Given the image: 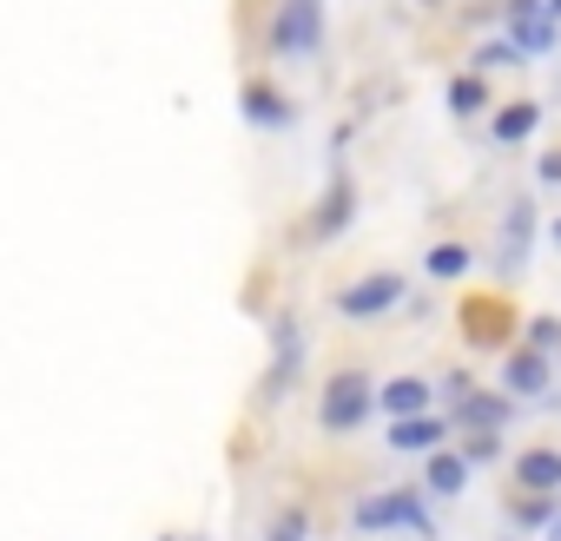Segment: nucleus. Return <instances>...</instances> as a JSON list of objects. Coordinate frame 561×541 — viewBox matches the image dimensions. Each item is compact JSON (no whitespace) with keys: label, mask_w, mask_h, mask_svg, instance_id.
Instances as JSON below:
<instances>
[{"label":"nucleus","mask_w":561,"mask_h":541,"mask_svg":"<svg viewBox=\"0 0 561 541\" xmlns=\"http://www.w3.org/2000/svg\"><path fill=\"white\" fill-rule=\"evenodd\" d=\"M554 41H561V21L548 14V0H515L508 8V47H522L535 60V54H554Z\"/></svg>","instance_id":"nucleus-5"},{"label":"nucleus","mask_w":561,"mask_h":541,"mask_svg":"<svg viewBox=\"0 0 561 541\" xmlns=\"http://www.w3.org/2000/svg\"><path fill=\"white\" fill-rule=\"evenodd\" d=\"M548 541H561V521H554V528H548Z\"/></svg>","instance_id":"nucleus-25"},{"label":"nucleus","mask_w":561,"mask_h":541,"mask_svg":"<svg viewBox=\"0 0 561 541\" xmlns=\"http://www.w3.org/2000/svg\"><path fill=\"white\" fill-rule=\"evenodd\" d=\"M403 278H397V270H370V278H357V285H344L337 291V311L344 318H383V311H397L403 304Z\"/></svg>","instance_id":"nucleus-4"},{"label":"nucleus","mask_w":561,"mask_h":541,"mask_svg":"<svg viewBox=\"0 0 561 541\" xmlns=\"http://www.w3.org/2000/svg\"><path fill=\"white\" fill-rule=\"evenodd\" d=\"M535 126H541V106H502L489 133H495V146H522Z\"/></svg>","instance_id":"nucleus-16"},{"label":"nucleus","mask_w":561,"mask_h":541,"mask_svg":"<svg viewBox=\"0 0 561 541\" xmlns=\"http://www.w3.org/2000/svg\"><path fill=\"white\" fill-rule=\"evenodd\" d=\"M554 244H561V218H554Z\"/></svg>","instance_id":"nucleus-26"},{"label":"nucleus","mask_w":561,"mask_h":541,"mask_svg":"<svg viewBox=\"0 0 561 541\" xmlns=\"http://www.w3.org/2000/svg\"><path fill=\"white\" fill-rule=\"evenodd\" d=\"M456 449H462V456H469V462L482 469V462H495V456H502V436H495V429H469V436H462Z\"/></svg>","instance_id":"nucleus-21"},{"label":"nucleus","mask_w":561,"mask_h":541,"mask_svg":"<svg viewBox=\"0 0 561 541\" xmlns=\"http://www.w3.org/2000/svg\"><path fill=\"white\" fill-rule=\"evenodd\" d=\"M482 106H489V87H482V73H456V80H449V113H456V119H476Z\"/></svg>","instance_id":"nucleus-17"},{"label":"nucleus","mask_w":561,"mask_h":541,"mask_svg":"<svg viewBox=\"0 0 561 541\" xmlns=\"http://www.w3.org/2000/svg\"><path fill=\"white\" fill-rule=\"evenodd\" d=\"M535 179H541V185H561V152H541V165H535Z\"/></svg>","instance_id":"nucleus-23"},{"label":"nucleus","mask_w":561,"mask_h":541,"mask_svg":"<svg viewBox=\"0 0 561 541\" xmlns=\"http://www.w3.org/2000/svg\"><path fill=\"white\" fill-rule=\"evenodd\" d=\"M370 403H377V383L364 370H337L324 390H318V423L331 436H351L357 423H370Z\"/></svg>","instance_id":"nucleus-3"},{"label":"nucleus","mask_w":561,"mask_h":541,"mask_svg":"<svg viewBox=\"0 0 561 541\" xmlns=\"http://www.w3.org/2000/svg\"><path fill=\"white\" fill-rule=\"evenodd\" d=\"M351 218H357V185H351V172H331V185H324V198L311 211V238L331 244V238L351 231Z\"/></svg>","instance_id":"nucleus-7"},{"label":"nucleus","mask_w":561,"mask_h":541,"mask_svg":"<svg viewBox=\"0 0 561 541\" xmlns=\"http://www.w3.org/2000/svg\"><path fill=\"white\" fill-rule=\"evenodd\" d=\"M508 410H515V396H489V390H469V396L456 403V423H462V429H495V436H502Z\"/></svg>","instance_id":"nucleus-14"},{"label":"nucleus","mask_w":561,"mask_h":541,"mask_svg":"<svg viewBox=\"0 0 561 541\" xmlns=\"http://www.w3.org/2000/svg\"><path fill=\"white\" fill-rule=\"evenodd\" d=\"M515 488L522 495H561V449H522L515 456Z\"/></svg>","instance_id":"nucleus-12"},{"label":"nucleus","mask_w":561,"mask_h":541,"mask_svg":"<svg viewBox=\"0 0 561 541\" xmlns=\"http://www.w3.org/2000/svg\"><path fill=\"white\" fill-rule=\"evenodd\" d=\"M449 442V416H403V423H390V449L397 456H436Z\"/></svg>","instance_id":"nucleus-11"},{"label":"nucleus","mask_w":561,"mask_h":541,"mask_svg":"<svg viewBox=\"0 0 561 541\" xmlns=\"http://www.w3.org/2000/svg\"><path fill=\"white\" fill-rule=\"evenodd\" d=\"M528 238H535V211H528V198H515L508 205V238H502V270H515V257H522Z\"/></svg>","instance_id":"nucleus-18"},{"label":"nucleus","mask_w":561,"mask_h":541,"mask_svg":"<svg viewBox=\"0 0 561 541\" xmlns=\"http://www.w3.org/2000/svg\"><path fill=\"white\" fill-rule=\"evenodd\" d=\"M351 528L357 534H390V528H403V534H436V515H430V495L423 488H383V495H364L357 508H351Z\"/></svg>","instance_id":"nucleus-1"},{"label":"nucleus","mask_w":561,"mask_h":541,"mask_svg":"<svg viewBox=\"0 0 561 541\" xmlns=\"http://www.w3.org/2000/svg\"><path fill=\"white\" fill-rule=\"evenodd\" d=\"M238 113H244V126H257V133H285V126H298V106L277 93L271 80H244Z\"/></svg>","instance_id":"nucleus-6"},{"label":"nucleus","mask_w":561,"mask_h":541,"mask_svg":"<svg viewBox=\"0 0 561 541\" xmlns=\"http://www.w3.org/2000/svg\"><path fill=\"white\" fill-rule=\"evenodd\" d=\"M476 257H469V244H436L430 257H423V270H430V278L436 285H449V278H462V270H469Z\"/></svg>","instance_id":"nucleus-20"},{"label":"nucleus","mask_w":561,"mask_h":541,"mask_svg":"<svg viewBox=\"0 0 561 541\" xmlns=\"http://www.w3.org/2000/svg\"><path fill=\"white\" fill-rule=\"evenodd\" d=\"M271 350H277V364H271V377H264V396H285L291 377H298V364H305V337H298L291 318H277V324H271Z\"/></svg>","instance_id":"nucleus-10"},{"label":"nucleus","mask_w":561,"mask_h":541,"mask_svg":"<svg viewBox=\"0 0 561 541\" xmlns=\"http://www.w3.org/2000/svg\"><path fill=\"white\" fill-rule=\"evenodd\" d=\"M528 344H535V350H554V344H561V324H554V318H528Z\"/></svg>","instance_id":"nucleus-22"},{"label":"nucleus","mask_w":561,"mask_h":541,"mask_svg":"<svg viewBox=\"0 0 561 541\" xmlns=\"http://www.w3.org/2000/svg\"><path fill=\"white\" fill-rule=\"evenodd\" d=\"M502 390L508 396H548V350H535V344H522V350H508L502 357Z\"/></svg>","instance_id":"nucleus-8"},{"label":"nucleus","mask_w":561,"mask_h":541,"mask_svg":"<svg viewBox=\"0 0 561 541\" xmlns=\"http://www.w3.org/2000/svg\"><path fill=\"white\" fill-rule=\"evenodd\" d=\"M554 521H561L554 495H515L508 502V528H554Z\"/></svg>","instance_id":"nucleus-15"},{"label":"nucleus","mask_w":561,"mask_h":541,"mask_svg":"<svg viewBox=\"0 0 561 541\" xmlns=\"http://www.w3.org/2000/svg\"><path fill=\"white\" fill-rule=\"evenodd\" d=\"M377 403H383V416H390V423H403V416H430L436 390H430L423 377H390V383L377 390Z\"/></svg>","instance_id":"nucleus-13"},{"label":"nucleus","mask_w":561,"mask_h":541,"mask_svg":"<svg viewBox=\"0 0 561 541\" xmlns=\"http://www.w3.org/2000/svg\"><path fill=\"white\" fill-rule=\"evenodd\" d=\"M318 41H324V0H277L264 47L277 60H305V54H318Z\"/></svg>","instance_id":"nucleus-2"},{"label":"nucleus","mask_w":561,"mask_h":541,"mask_svg":"<svg viewBox=\"0 0 561 541\" xmlns=\"http://www.w3.org/2000/svg\"><path fill=\"white\" fill-rule=\"evenodd\" d=\"M548 14H554V21H561V0H548Z\"/></svg>","instance_id":"nucleus-24"},{"label":"nucleus","mask_w":561,"mask_h":541,"mask_svg":"<svg viewBox=\"0 0 561 541\" xmlns=\"http://www.w3.org/2000/svg\"><path fill=\"white\" fill-rule=\"evenodd\" d=\"M159 541H172V534H159Z\"/></svg>","instance_id":"nucleus-27"},{"label":"nucleus","mask_w":561,"mask_h":541,"mask_svg":"<svg viewBox=\"0 0 561 541\" xmlns=\"http://www.w3.org/2000/svg\"><path fill=\"white\" fill-rule=\"evenodd\" d=\"M264 541H311V508H298V502H285L271 521H264Z\"/></svg>","instance_id":"nucleus-19"},{"label":"nucleus","mask_w":561,"mask_h":541,"mask_svg":"<svg viewBox=\"0 0 561 541\" xmlns=\"http://www.w3.org/2000/svg\"><path fill=\"white\" fill-rule=\"evenodd\" d=\"M469 456L462 449H436V456H423V495L430 502H456L462 488H469Z\"/></svg>","instance_id":"nucleus-9"}]
</instances>
